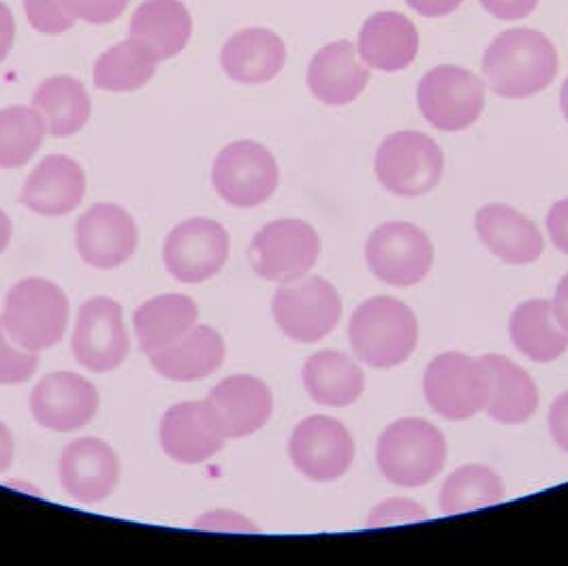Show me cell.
Returning a JSON list of instances; mask_svg holds the SVG:
<instances>
[{"instance_id":"cell-9","label":"cell","mask_w":568,"mask_h":566,"mask_svg":"<svg viewBox=\"0 0 568 566\" xmlns=\"http://www.w3.org/2000/svg\"><path fill=\"white\" fill-rule=\"evenodd\" d=\"M278 163L274 154L253 140L223 148L212 168V184L221 199L235 208H256L278 189Z\"/></svg>"},{"instance_id":"cell-8","label":"cell","mask_w":568,"mask_h":566,"mask_svg":"<svg viewBox=\"0 0 568 566\" xmlns=\"http://www.w3.org/2000/svg\"><path fill=\"white\" fill-rule=\"evenodd\" d=\"M417 103L434 129L449 133L464 131L484 113L485 85L468 69L440 64L422 78Z\"/></svg>"},{"instance_id":"cell-11","label":"cell","mask_w":568,"mask_h":566,"mask_svg":"<svg viewBox=\"0 0 568 566\" xmlns=\"http://www.w3.org/2000/svg\"><path fill=\"white\" fill-rule=\"evenodd\" d=\"M366 261L381 283L413 286L426 279L434 249L424 229L410 223H385L372 231Z\"/></svg>"},{"instance_id":"cell-17","label":"cell","mask_w":568,"mask_h":566,"mask_svg":"<svg viewBox=\"0 0 568 566\" xmlns=\"http://www.w3.org/2000/svg\"><path fill=\"white\" fill-rule=\"evenodd\" d=\"M159 438L163 452L180 464L207 462L227 443L207 400L173 404L161 420Z\"/></svg>"},{"instance_id":"cell-27","label":"cell","mask_w":568,"mask_h":566,"mask_svg":"<svg viewBox=\"0 0 568 566\" xmlns=\"http://www.w3.org/2000/svg\"><path fill=\"white\" fill-rule=\"evenodd\" d=\"M200 319V306L193 297L168 293L143 302L135 311L133 325L143 353L150 357L186 336Z\"/></svg>"},{"instance_id":"cell-29","label":"cell","mask_w":568,"mask_h":566,"mask_svg":"<svg viewBox=\"0 0 568 566\" xmlns=\"http://www.w3.org/2000/svg\"><path fill=\"white\" fill-rule=\"evenodd\" d=\"M129 32L152 46L163 62L186 48L193 34V20L186 4L180 0H145L135 9Z\"/></svg>"},{"instance_id":"cell-13","label":"cell","mask_w":568,"mask_h":566,"mask_svg":"<svg viewBox=\"0 0 568 566\" xmlns=\"http://www.w3.org/2000/svg\"><path fill=\"white\" fill-rule=\"evenodd\" d=\"M73 355L90 372L120 368L131 351L122 309L112 297H92L78 311V323L71 340Z\"/></svg>"},{"instance_id":"cell-42","label":"cell","mask_w":568,"mask_h":566,"mask_svg":"<svg viewBox=\"0 0 568 566\" xmlns=\"http://www.w3.org/2000/svg\"><path fill=\"white\" fill-rule=\"evenodd\" d=\"M549 432L556 445L568 453V392L556 397L549 408Z\"/></svg>"},{"instance_id":"cell-6","label":"cell","mask_w":568,"mask_h":566,"mask_svg":"<svg viewBox=\"0 0 568 566\" xmlns=\"http://www.w3.org/2000/svg\"><path fill=\"white\" fill-rule=\"evenodd\" d=\"M424 394L432 411L440 417L466 422L485 411L489 374L479 360L449 351L429 362L424 376Z\"/></svg>"},{"instance_id":"cell-39","label":"cell","mask_w":568,"mask_h":566,"mask_svg":"<svg viewBox=\"0 0 568 566\" xmlns=\"http://www.w3.org/2000/svg\"><path fill=\"white\" fill-rule=\"evenodd\" d=\"M197 528L205 530H231V533H256V526H253L244 515L231 513V511H214L207 513L197 519Z\"/></svg>"},{"instance_id":"cell-35","label":"cell","mask_w":568,"mask_h":566,"mask_svg":"<svg viewBox=\"0 0 568 566\" xmlns=\"http://www.w3.org/2000/svg\"><path fill=\"white\" fill-rule=\"evenodd\" d=\"M39 368V353L27 351L9 338L0 319V385H20Z\"/></svg>"},{"instance_id":"cell-23","label":"cell","mask_w":568,"mask_h":566,"mask_svg":"<svg viewBox=\"0 0 568 566\" xmlns=\"http://www.w3.org/2000/svg\"><path fill=\"white\" fill-rule=\"evenodd\" d=\"M419 52V32L415 24L396 11L369 16L359 30L357 54L369 69L396 73L413 64Z\"/></svg>"},{"instance_id":"cell-38","label":"cell","mask_w":568,"mask_h":566,"mask_svg":"<svg viewBox=\"0 0 568 566\" xmlns=\"http://www.w3.org/2000/svg\"><path fill=\"white\" fill-rule=\"evenodd\" d=\"M131 0H64L69 13L75 20H84L88 24L101 27L118 20Z\"/></svg>"},{"instance_id":"cell-7","label":"cell","mask_w":568,"mask_h":566,"mask_svg":"<svg viewBox=\"0 0 568 566\" xmlns=\"http://www.w3.org/2000/svg\"><path fill=\"white\" fill-rule=\"evenodd\" d=\"M321 240L313 225L300 219H281L263 226L251 242V265L270 283H293L313 270Z\"/></svg>"},{"instance_id":"cell-41","label":"cell","mask_w":568,"mask_h":566,"mask_svg":"<svg viewBox=\"0 0 568 566\" xmlns=\"http://www.w3.org/2000/svg\"><path fill=\"white\" fill-rule=\"evenodd\" d=\"M547 231L554 246L568 255V199H562L551 205L547 214Z\"/></svg>"},{"instance_id":"cell-48","label":"cell","mask_w":568,"mask_h":566,"mask_svg":"<svg viewBox=\"0 0 568 566\" xmlns=\"http://www.w3.org/2000/svg\"><path fill=\"white\" fill-rule=\"evenodd\" d=\"M560 108H562V113H565V118L568 120V78L565 80V84H562V90H560Z\"/></svg>"},{"instance_id":"cell-19","label":"cell","mask_w":568,"mask_h":566,"mask_svg":"<svg viewBox=\"0 0 568 566\" xmlns=\"http://www.w3.org/2000/svg\"><path fill=\"white\" fill-rule=\"evenodd\" d=\"M207 402L229 438H246L270 422L274 411L272 390L251 374H233L221 381Z\"/></svg>"},{"instance_id":"cell-16","label":"cell","mask_w":568,"mask_h":566,"mask_svg":"<svg viewBox=\"0 0 568 566\" xmlns=\"http://www.w3.org/2000/svg\"><path fill=\"white\" fill-rule=\"evenodd\" d=\"M135 219L115 203H97L75 225V246L82 261L97 270H115L138 251Z\"/></svg>"},{"instance_id":"cell-21","label":"cell","mask_w":568,"mask_h":566,"mask_svg":"<svg viewBox=\"0 0 568 566\" xmlns=\"http://www.w3.org/2000/svg\"><path fill=\"white\" fill-rule=\"evenodd\" d=\"M475 229L485 249L505 263L526 265L542 255L539 226L511 205H485L475 216Z\"/></svg>"},{"instance_id":"cell-26","label":"cell","mask_w":568,"mask_h":566,"mask_svg":"<svg viewBox=\"0 0 568 566\" xmlns=\"http://www.w3.org/2000/svg\"><path fill=\"white\" fill-rule=\"evenodd\" d=\"M225 353V340L214 327L195 325L186 336L150 355V364L170 381L191 383L207 378L221 368Z\"/></svg>"},{"instance_id":"cell-45","label":"cell","mask_w":568,"mask_h":566,"mask_svg":"<svg viewBox=\"0 0 568 566\" xmlns=\"http://www.w3.org/2000/svg\"><path fill=\"white\" fill-rule=\"evenodd\" d=\"M551 309H554V314H556L558 323L568 332V274L562 276V281H560L558 289H556Z\"/></svg>"},{"instance_id":"cell-43","label":"cell","mask_w":568,"mask_h":566,"mask_svg":"<svg viewBox=\"0 0 568 566\" xmlns=\"http://www.w3.org/2000/svg\"><path fill=\"white\" fill-rule=\"evenodd\" d=\"M464 0H406L410 9H415L424 18H443L459 9Z\"/></svg>"},{"instance_id":"cell-46","label":"cell","mask_w":568,"mask_h":566,"mask_svg":"<svg viewBox=\"0 0 568 566\" xmlns=\"http://www.w3.org/2000/svg\"><path fill=\"white\" fill-rule=\"evenodd\" d=\"M16 455V443L9 427L0 422V473L9 471Z\"/></svg>"},{"instance_id":"cell-30","label":"cell","mask_w":568,"mask_h":566,"mask_svg":"<svg viewBox=\"0 0 568 566\" xmlns=\"http://www.w3.org/2000/svg\"><path fill=\"white\" fill-rule=\"evenodd\" d=\"M509 334L517 351L539 364L562 357L568 348V332L558 323L551 302L547 300L519 304L513 311Z\"/></svg>"},{"instance_id":"cell-34","label":"cell","mask_w":568,"mask_h":566,"mask_svg":"<svg viewBox=\"0 0 568 566\" xmlns=\"http://www.w3.org/2000/svg\"><path fill=\"white\" fill-rule=\"evenodd\" d=\"M48 135V124L34 108L0 110V170L24 168Z\"/></svg>"},{"instance_id":"cell-28","label":"cell","mask_w":568,"mask_h":566,"mask_svg":"<svg viewBox=\"0 0 568 566\" xmlns=\"http://www.w3.org/2000/svg\"><path fill=\"white\" fill-rule=\"evenodd\" d=\"M302 381L316 404L344 408L357 402L366 390L362 368L341 351H318L306 360Z\"/></svg>"},{"instance_id":"cell-37","label":"cell","mask_w":568,"mask_h":566,"mask_svg":"<svg viewBox=\"0 0 568 566\" xmlns=\"http://www.w3.org/2000/svg\"><path fill=\"white\" fill-rule=\"evenodd\" d=\"M427 513L422 505L408 498H389L381 503L368 515V528H383L392 524H410V522H424Z\"/></svg>"},{"instance_id":"cell-18","label":"cell","mask_w":568,"mask_h":566,"mask_svg":"<svg viewBox=\"0 0 568 566\" xmlns=\"http://www.w3.org/2000/svg\"><path fill=\"white\" fill-rule=\"evenodd\" d=\"M64 492L82 503L105 501L120 482V462L114 449L101 438H78L64 447L58 464Z\"/></svg>"},{"instance_id":"cell-3","label":"cell","mask_w":568,"mask_h":566,"mask_svg":"<svg viewBox=\"0 0 568 566\" xmlns=\"http://www.w3.org/2000/svg\"><path fill=\"white\" fill-rule=\"evenodd\" d=\"M0 319L9 338L27 351L41 353L57 346L64 336L69 300L52 281L24 279L11 286Z\"/></svg>"},{"instance_id":"cell-47","label":"cell","mask_w":568,"mask_h":566,"mask_svg":"<svg viewBox=\"0 0 568 566\" xmlns=\"http://www.w3.org/2000/svg\"><path fill=\"white\" fill-rule=\"evenodd\" d=\"M11 235H13V223L7 216V212L0 208V255L7 251V246L11 242Z\"/></svg>"},{"instance_id":"cell-12","label":"cell","mask_w":568,"mask_h":566,"mask_svg":"<svg viewBox=\"0 0 568 566\" xmlns=\"http://www.w3.org/2000/svg\"><path fill=\"white\" fill-rule=\"evenodd\" d=\"M227 259V229L216 221L189 219L165 237L163 261L178 283H205L225 267Z\"/></svg>"},{"instance_id":"cell-36","label":"cell","mask_w":568,"mask_h":566,"mask_svg":"<svg viewBox=\"0 0 568 566\" xmlns=\"http://www.w3.org/2000/svg\"><path fill=\"white\" fill-rule=\"evenodd\" d=\"M24 11L30 27L43 34H62L78 22L64 0H24Z\"/></svg>"},{"instance_id":"cell-33","label":"cell","mask_w":568,"mask_h":566,"mask_svg":"<svg viewBox=\"0 0 568 566\" xmlns=\"http://www.w3.org/2000/svg\"><path fill=\"white\" fill-rule=\"evenodd\" d=\"M505 498V483L484 464H466L454 471L440 489V511L459 515L484 509Z\"/></svg>"},{"instance_id":"cell-4","label":"cell","mask_w":568,"mask_h":566,"mask_svg":"<svg viewBox=\"0 0 568 566\" xmlns=\"http://www.w3.org/2000/svg\"><path fill=\"white\" fill-rule=\"evenodd\" d=\"M447 441L426 420H398L389 425L376 445V462L385 479L399 487H422L445 466Z\"/></svg>"},{"instance_id":"cell-24","label":"cell","mask_w":568,"mask_h":566,"mask_svg":"<svg viewBox=\"0 0 568 566\" xmlns=\"http://www.w3.org/2000/svg\"><path fill=\"white\" fill-rule=\"evenodd\" d=\"M489 374V397L485 413L498 424L528 422L539 408V390L535 378L505 355L479 357Z\"/></svg>"},{"instance_id":"cell-44","label":"cell","mask_w":568,"mask_h":566,"mask_svg":"<svg viewBox=\"0 0 568 566\" xmlns=\"http://www.w3.org/2000/svg\"><path fill=\"white\" fill-rule=\"evenodd\" d=\"M13 41H16L13 13L4 2H0V62L11 52Z\"/></svg>"},{"instance_id":"cell-14","label":"cell","mask_w":568,"mask_h":566,"mask_svg":"<svg viewBox=\"0 0 568 566\" xmlns=\"http://www.w3.org/2000/svg\"><path fill=\"white\" fill-rule=\"evenodd\" d=\"M288 457L304 477L313 482H336L353 464L355 443L338 420L314 415L293 429Z\"/></svg>"},{"instance_id":"cell-22","label":"cell","mask_w":568,"mask_h":566,"mask_svg":"<svg viewBox=\"0 0 568 566\" xmlns=\"http://www.w3.org/2000/svg\"><path fill=\"white\" fill-rule=\"evenodd\" d=\"M369 82V67L351 41L321 48L308 67V88L325 105L353 103Z\"/></svg>"},{"instance_id":"cell-40","label":"cell","mask_w":568,"mask_h":566,"mask_svg":"<svg viewBox=\"0 0 568 566\" xmlns=\"http://www.w3.org/2000/svg\"><path fill=\"white\" fill-rule=\"evenodd\" d=\"M481 4L494 18L513 22V20L528 18L537 9L539 0H481Z\"/></svg>"},{"instance_id":"cell-32","label":"cell","mask_w":568,"mask_h":566,"mask_svg":"<svg viewBox=\"0 0 568 566\" xmlns=\"http://www.w3.org/2000/svg\"><path fill=\"white\" fill-rule=\"evenodd\" d=\"M32 108L43 115L50 135L71 138L90 118V97L75 78L57 75L34 90Z\"/></svg>"},{"instance_id":"cell-2","label":"cell","mask_w":568,"mask_h":566,"mask_svg":"<svg viewBox=\"0 0 568 566\" xmlns=\"http://www.w3.org/2000/svg\"><path fill=\"white\" fill-rule=\"evenodd\" d=\"M348 340L355 355L369 368L404 364L419 340L415 312L394 297L366 300L351 316Z\"/></svg>"},{"instance_id":"cell-1","label":"cell","mask_w":568,"mask_h":566,"mask_svg":"<svg viewBox=\"0 0 568 566\" xmlns=\"http://www.w3.org/2000/svg\"><path fill=\"white\" fill-rule=\"evenodd\" d=\"M558 67L554 43L535 29L500 32L484 57L487 84L503 99H528L539 94L556 80Z\"/></svg>"},{"instance_id":"cell-15","label":"cell","mask_w":568,"mask_h":566,"mask_svg":"<svg viewBox=\"0 0 568 566\" xmlns=\"http://www.w3.org/2000/svg\"><path fill=\"white\" fill-rule=\"evenodd\" d=\"M99 411L97 387L78 372L60 370L43 376L30 394L34 422L52 432H75L94 420Z\"/></svg>"},{"instance_id":"cell-25","label":"cell","mask_w":568,"mask_h":566,"mask_svg":"<svg viewBox=\"0 0 568 566\" xmlns=\"http://www.w3.org/2000/svg\"><path fill=\"white\" fill-rule=\"evenodd\" d=\"M286 60L284 41L267 29L235 32L221 52V67L233 82L265 84L283 71Z\"/></svg>"},{"instance_id":"cell-10","label":"cell","mask_w":568,"mask_h":566,"mask_svg":"<svg viewBox=\"0 0 568 566\" xmlns=\"http://www.w3.org/2000/svg\"><path fill=\"white\" fill-rule=\"evenodd\" d=\"M272 312L284 336L318 342L341 321L342 300L336 286L321 276H304L274 293Z\"/></svg>"},{"instance_id":"cell-20","label":"cell","mask_w":568,"mask_h":566,"mask_svg":"<svg viewBox=\"0 0 568 566\" xmlns=\"http://www.w3.org/2000/svg\"><path fill=\"white\" fill-rule=\"evenodd\" d=\"M84 195L82 165L64 154H50L24 182L20 203L41 216H64L82 203Z\"/></svg>"},{"instance_id":"cell-5","label":"cell","mask_w":568,"mask_h":566,"mask_svg":"<svg viewBox=\"0 0 568 566\" xmlns=\"http://www.w3.org/2000/svg\"><path fill=\"white\" fill-rule=\"evenodd\" d=\"M445 170L440 145L422 131H399L378 145L374 171L378 182L399 198L429 193Z\"/></svg>"},{"instance_id":"cell-31","label":"cell","mask_w":568,"mask_h":566,"mask_svg":"<svg viewBox=\"0 0 568 566\" xmlns=\"http://www.w3.org/2000/svg\"><path fill=\"white\" fill-rule=\"evenodd\" d=\"M159 57L143 39L129 37L94 62V85L108 92H133L148 84L159 67Z\"/></svg>"}]
</instances>
